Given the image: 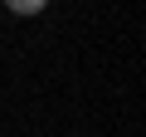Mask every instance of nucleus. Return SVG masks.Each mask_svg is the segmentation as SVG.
<instances>
[{
  "label": "nucleus",
  "instance_id": "1",
  "mask_svg": "<svg viewBox=\"0 0 146 137\" xmlns=\"http://www.w3.org/2000/svg\"><path fill=\"white\" fill-rule=\"evenodd\" d=\"M10 10H15V15H39L44 0H10Z\"/></svg>",
  "mask_w": 146,
  "mask_h": 137
}]
</instances>
